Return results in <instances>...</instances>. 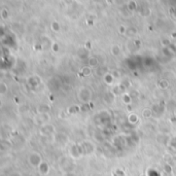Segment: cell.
Here are the masks:
<instances>
[{
  "mask_svg": "<svg viewBox=\"0 0 176 176\" xmlns=\"http://www.w3.org/2000/svg\"><path fill=\"white\" fill-rule=\"evenodd\" d=\"M97 64H98V60H96V59L91 58L90 60H89V66H91V67H95Z\"/></svg>",
  "mask_w": 176,
  "mask_h": 176,
  "instance_id": "3957f363",
  "label": "cell"
},
{
  "mask_svg": "<svg viewBox=\"0 0 176 176\" xmlns=\"http://www.w3.org/2000/svg\"><path fill=\"white\" fill-rule=\"evenodd\" d=\"M5 89H6V85H5L4 83H1V91H0V93H1V95H4L5 94Z\"/></svg>",
  "mask_w": 176,
  "mask_h": 176,
  "instance_id": "277c9868",
  "label": "cell"
},
{
  "mask_svg": "<svg viewBox=\"0 0 176 176\" xmlns=\"http://www.w3.org/2000/svg\"><path fill=\"white\" fill-rule=\"evenodd\" d=\"M145 116V118H150V116L151 115V110H144V114H143Z\"/></svg>",
  "mask_w": 176,
  "mask_h": 176,
  "instance_id": "5b68a950",
  "label": "cell"
},
{
  "mask_svg": "<svg viewBox=\"0 0 176 176\" xmlns=\"http://www.w3.org/2000/svg\"><path fill=\"white\" fill-rule=\"evenodd\" d=\"M39 168V171L41 174L43 175H45V174H48V172L50 171V168H48V165L45 163V162H42L41 164H40V166L38 167Z\"/></svg>",
  "mask_w": 176,
  "mask_h": 176,
  "instance_id": "7a4b0ae2",
  "label": "cell"
},
{
  "mask_svg": "<svg viewBox=\"0 0 176 176\" xmlns=\"http://www.w3.org/2000/svg\"><path fill=\"white\" fill-rule=\"evenodd\" d=\"M28 160H29V164L35 168H38L40 166V164L42 163V158L38 153H32L31 155L29 156Z\"/></svg>",
  "mask_w": 176,
  "mask_h": 176,
  "instance_id": "6da1fadb",
  "label": "cell"
}]
</instances>
